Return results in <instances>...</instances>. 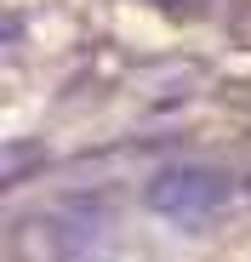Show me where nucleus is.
Returning <instances> with one entry per match:
<instances>
[{
    "label": "nucleus",
    "mask_w": 251,
    "mask_h": 262,
    "mask_svg": "<svg viewBox=\"0 0 251 262\" xmlns=\"http://www.w3.org/2000/svg\"><path fill=\"white\" fill-rule=\"evenodd\" d=\"M103 245V216L92 205H46L12 228L17 262H92Z\"/></svg>",
    "instance_id": "nucleus-1"
},
{
    "label": "nucleus",
    "mask_w": 251,
    "mask_h": 262,
    "mask_svg": "<svg viewBox=\"0 0 251 262\" xmlns=\"http://www.w3.org/2000/svg\"><path fill=\"white\" fill-rule=\"evenodd\" d=\"M228 200H234V183L223 171H212V165H165L143 188V205L154 216H165V223H183V228L212 223Z\"/></svg>",
    "instance_id": "nucleus-2"
}]
</instances>
